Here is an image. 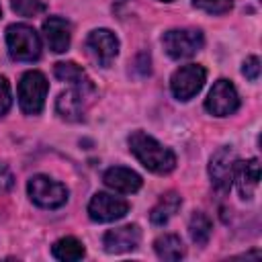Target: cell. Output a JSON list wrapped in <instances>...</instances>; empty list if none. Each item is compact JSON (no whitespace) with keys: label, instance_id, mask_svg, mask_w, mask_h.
I'll list each match as a JSON object with an SVG mask.
<instances>
[{"label":"cell","instance_id":"6da1fadb","mask_svg":"<svg viewBox=\"0 0 262 262\" xmlns=\"http://www.w3.org/2000/svg\"><path fill=\"white\" fill-rule=\"evenodd\" d=\"M131 154L139 160L143 168L154 174H170L176 168V156L170 147L162 145L156 137L147 135L145 131H133L127 139Z\"/></svg>","mask_w":262,"mask_h":262},{"label":"cell","instance_id":"7a4b0ae2","mask_svg":"<svg viewBox=\"0 0 262 262\" xmlns=\"http://www.w3.org/2000/svg\"><path fill=\"white\" fill-rule=\"evenodd\" d=\"M96 96V88L92 84V80H84V82H76L70 84L68 92H61L55 100V111L61 119L66 121H82L88 106L92 104Z\"/></svg>","mask_w":262,"mask_h":262},{"label":"cell","instance_id":"3957f363","mask_svg":"<svg viewBox=\"0 0 262 262\" xmlns=\"http://www.w3.org/2000/svg\"><path fill=\"white\" fill-rule=\"evenodd\" d=\"M6 45L10 57L16 61H35L41 57V37L25 23H14L6 29Z\"/></svg>","mask_w":262,"mask_h":262},{"label":"cell","instance_id":"277c9868","mask_svg":"<svg viewBox=\"0 0 262 262\" xmlns=\"http://www.w3.org/2000/svg\"><path fill=\"white\" fill-rule=\"evenodd\" d=\"M49 84L47 78L37 72V70H29L23 74L20 82H18V104L20 111L25 115H39L45 106V96H47Z\"/></svg>","mask_w":262,"mask_h":262},{"label":"cell","instance_id":"5b68a950","mask_svg":"<svg viewBox=\"0 0 262 262\" xmlns=\"http://www.w3.org/2000/svg\"><path fill=\"white\" fill-rule=\"evenodd\" d=\"M27 192L31 201L41 209H59L61 205L68 203V194H70L61 182L45 174H35L27 184Z\"/></svg>","mask_w":262,"mask_h":262},{"label":"cell","instance_id":"8992f818","mask_svg":"<svg viewBox=\"0 0 262 262\" xmlns=\"http://www.w3.org/2000/svg\"><path fill=\"white\" fill-rule=\"evenodd\" d=\"M162 45L172 59H186L205 45V35L199 29H170L162 35Z\"/></svg>","mask_w":262,"mask_h":262},{"label":"cell","instance_id":"52a82bcc","mask_svg":"<svg viewBox=\"0 0 262 262\" xmlns=\"http://www.w3.org/2000/svg\"><path fill=\"white\" fill-rule=\"evenodd\" d=\"M207 80V70L199 63L180 66L170 78V90L178 100H190L201 92Z\"/></svg>","mask_w":262,"mask_h":262},{"label":"cell","instance_id":"ba28073f","mask_svg":"<svg viewBox=\"0 0 262 262\" xmlns=\"http://www.w3.org/2000/svg\"><path fill=\"white\" fill-rule=\"evenodd\" d=\"M235 164H237V156L229 145L219 147L209 162V178L213 188L219 194H227L231 184H233V172H235Z\"/></svg>","mask_w":262,"mask_h":262},{"label":"cell","instance_id":"9c48e42d","mask_svg":"<svg viewBox=\"0 0 262 262\" xmlns=\"http://www.w3.org/2000/svg\"><path fill=\"white\" fill-rule=\"evenodd\" d=\"M205 108L215 117L233 115L239 108V94L235 86L225 78L217 80L209 90V96L205 98Z\"/></svg>","mask_w":262,"mask_h":262},{"label":"cell","instance_id":"30bf717a","mask_svg":"<svg viewBox=\"0 0 262 262\" xmlns=\"http://www.w3.org/2000/svg\"><path fill=\"white\" fill-rule=\"evenodd\" d=\"M86 51L88 55L100 66V68H108L117 53H119V39L113 31L108 29H94L88 37H86Z\"/></svg>","mask_w":262,"mask_h":262},{"label":"cell","instance_id":"8fae6325","mask_svg":"<svg viewBox=\"0 0 262 262\" xmlns=\"http://www.w3.org/2000/svg\"><path fill=\"white\" fill-rule=\"evenodd\" d=\"M127 213H129V203L108 192H96L88 203V215L92 221H98V223L117 221Z\"/></svg>","mask_w":262,"mask_h":262},{"label":"cell","instance_id":"7c38bea8","mask_svg":"<svg viewBox=\"0 0 262 262\" xmlns=\"http://www.w3.org/2000/svg\"><path fill=\"white\" fill-rule=\"evenodd\" d=\"M141 242V229L135 223L129 225H121L115 229H108L102 235V246L108 254H123V252H131L139 246Z\"/></svg>","mask_w":262,"mask_h":262},{"label":"cell","instance_id":"4fadbf2b","mask_svg":"<svg viewBox=\"0 0 262 262\" xmlns=\"http://www.w3.org/2000/svg\"><path fill=\"white\" fill-rule=\"evenodd\" d=\"M43 35L53 53H63L72 41V25L61 16H49L43 20Z\"/></svg>","mask_w":262,"mask_h":262},{"label":"cell","instance_id":"5bb4252c","mask_svg":"<svg viewBox=\"0 0 262 262\" xmlns=\"http://www.w3.org/2000/svg\"><path fill=\"white\" fill-rule=\"evenodd\" d=\"M102 180L108 188L121 192V194H131V192H137L143 184L141 176L137 172H133L131 168H125V166H113L108 168L104 174H102Z\"/></svg>","mask_w":262,"mask_h":262},{"label":"cell","instance_id":"9a60e30c","mask_svg":"<svg viewBox=\"0 0 262 262\" xmlns=\"http://www.w3.org/2000/svg\"><path fill=\"white\" fill-rule=\"evenodd\" d=\"M233 182L237 184L239 196L242 199H252L254 190L260 184V162L256 158L246 160L235 164V172H233Z\"/></svg>","mask_w":262,"mask_h":262},{"label":"cell","instance_id":"2e32d148","mask_svg":"<svg viewBox=\"0 0 262 262\" xmlns=\"http://www.w3.org/2000/svg\"><path fill=\"white\" fill-rule=\"evenodd\" d=\"M180 205H182L180 194L174 192V190H168L166 194L160 196V201H158V203L154 205V209L149 211V221H151L154 225H166V223L178 213Z\"/></svg>","mask_w":262,"mask_h":262},{"label":"cell","instance_id":"e0dca14e","mask_svg":"<svg viewBox=\"0 0 262 262\" xmlns=\"http://www.w3.org/2000/svg\"><path fill=\"white\" fill-rule=\"evenodd\" d=\"M154 250L158 254L160 260H180L184 258L186 250L182 239L176 233H164L154 242Z\"/></svg>","mask_w":262,"mask_h":262},{"label":"cell","instance_id":"ac0fdd59","mask_svg":"<svg viewBox=\"0 0 262 262\" xmlns=\"http://www.w3.org/2000/svg\"><path fill=\"white\" fill-rule=\"evenodd\" d=\"M51 254L53 258L57 260H63V262H74V260H82L86 250H84V244L78 239V237H61L57 239L53 246H51Z\"/></svg>","mask_w":262,"mask_h":262},{"label":"cell","instance_id":"d6986e66","mask_svg":"<svg viewBox=\"0 0 262 262\" xmlns=\"http://www.w3.org/2000/svg\"><path fill=\"white\" fill-rule=\"evenodd\" d=\"M211 231H213V223L211 219L203 213V211H194L190 221H188V233H190V239L196 244V246H207L209 237H211Z\"/></svg>","mask_w":262,"mask_h":262},{"label":"cell","instance_id":"ffe728a7","mask_svg":"<svg viewBox=\"0 0 262 262\" xmlns=\"http://www.w3.org/2000/svg\"><path fill=\"white\" fill-rule=\"evenodd\" d=\"M53 74H55L57 80L68 82V84H76V82L88 80V74L78 63H74V61H59V63H55Z\"/></svg>","mask_w":262,"mask_h":262},{"label":"cell","instance_id":"44dd1931","mask_svg":"<svg viewBox=\"0 0 262 262\" xmlns=\"http://www.w3.org/2000/svg\"><path fill=\"white\" fill-rule=\"evenodd\" d=\"M12 10L20 16H37L45 12V4L41 0H10Z\"/></svg>","mask_w":262,"mask_h":262},{"label":"cell","instance_id":"7402d4cb","mask_svg":"<svg viewBox=\"0 0 262 262\" xmlns=\"http://www.w3.org/2000/svg\"><path fill=\"white\" fill-rule=\"evenodd\" d=\"M192 4L209 14H223L231 10L233 0H192Z\"/></svg>","mask_w":262,"mask_h":262},{"label":"cell","instance_id":"603a6c76","mask_svg":"<svg viewBox=\"0 0 262 262\" xmlns=\"http://www.w3.org/2000/svg\"><path fill=\"white\" fill-rule=\"evenodd\" d=\"M12 104V94H10V84L4 76H0V117H4L8 113Z\"/></svg>","mask_w":262,"mask_h":262},{"label":"cell","instance_id":"cb8c5ba5","mask_svg":"<svg viewBox=\"0 0 262 262\" xmlns=\"http://www.w3.org/2000/svg\"><path fill=\"white\" fill-rule=\"evenodd\" d=\"M242 74L248 78V80H258V76H260V59L256 57V55H250L246 61H244V66H242Z\"/></svg>","mask_w":262,"mask_h":262},{"label":"cell","instance_id":"d4e9b609","mask_svg":"<svg viewBox=\"0 0 262 262\" xmlns=\"http://www.w3.org/2000/svg\"><path fill=\"white\" fill-rule=\"evenodd\" d=\"M14 186V174L6 164H0V194H6Z\"/></svg>","mask_w":262,"mask_h":262},{"label":"cell","instance_id":"484cf974","mask_svg":"<svg viewBox=\"0 0 262 262\" xmlns=\"http://www.w3.org/2000/svg\"><path fill=\"white\" fill-rule=\"evenodd\" d=\"M162 2H172V0H162Z\"/></svg>","mask_w":262,"mask_h":262},{"label":"cell","instance_id":"4316f807","mask_svg":"<svg viewBox=\"0 0 262 262\" xmlns=\"http://www.w3.org/2000/svg\"><path fill=\"white\" fill-rule=\"evenodd\" d=\"M0 16H2V8H0Z\"/></svg>","mask_w":262,"mask_h":262}]
</instances>
